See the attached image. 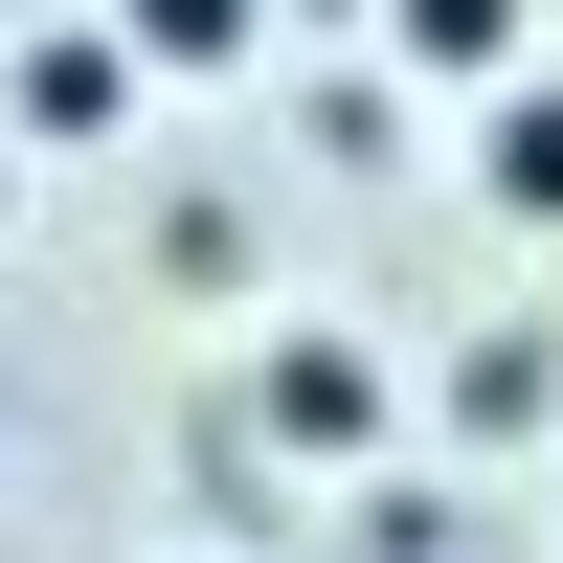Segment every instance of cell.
I'll list each match as a JSON object with an SVG mask.
<instances>
[{
  "instance_id": "1",
  "label": "cell",
  "mask_w": 563,
  "mask_h": 563,
  "mask_svg": "<svg viewBox=\"0 0 563 563\" xmlns=\"http://www.w3.org/2000/svg\"><path fill=\"white\" fill-rule=\"evenodd\" d=\"M135 90H158V68L113 45V0H90V23H23V45H0V135H45V158H90Z\"/></svg>"
},
{
  "instance_id": "2",
  "label": "cell",
  "mask_w": 563,
  "mask_h": 563,
  "mask_svg": "<svg viewBox=\"0 0 563 563\" xmlns=\"http://www.w3.org/2000/svg\"><path fill=\"white\" fill-rule=\"evenodd\" d=\"M271 429H294V451H361V429H384V361H361V339H271Z\"/></svg>"
},
{
  "instance_id": "3",
  "label": "cell",
  "mask_w": 563,
  "mask_h": 563,
  "mask_svg": "<svg viewBox=\"0 0 563 563\" xmlns=\"http://www.w3.org/2000/svg\"><path fill=\"white\" fill-rule=\"evenodd\" d=\"M541 0H384V68H519Z\"/></svg>"
},
{
  "instance_id": "4",
  "label": "cell",
  "mask_w": 563,
  "mask_h": 563,
  "mask_svg": "<svg viewBox=\"0 0 563 563\" xmlns=\"http://www.w3.org/2000/svg\"><path fill=\"white\" fill-rule=\"evenodd\" d=\"M113 45H135V68H249L271 0H113Z\"/></svg>"
},
{
  "instance_id": "5",
  "label": "cell",
  "mask_w": 563,
  "mask_h": 563,
  "mask_svg": "<svg viewBox=\"0 0 563 563\" xmlns=\"http://www.w3.org/2000/svg\"><path fill=\"white\" fill-rule=\"evenodd\" d=\"M474 180H496V225H563V90H496V158Z\"/></svg>"
},
{
  "instance_id": "6",
  "label": "cell",
  "mask_w": 563,
  "mask_h": 563,
  "mask_svg": "<svg viewBox=\"0 0 563 563\" xmlns=\"http://www.w3.org/2000/svg\"><path fill=\"white\" fill-rule=\"evenodd\" d=\"M0 203H23V135H0Z\"/></svg>"
}]
</instances>
